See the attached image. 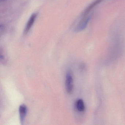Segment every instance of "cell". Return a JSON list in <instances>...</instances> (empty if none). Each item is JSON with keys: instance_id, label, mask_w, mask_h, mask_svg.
Wrapping results in <instances>:
<instances>
[{"instance_id": "obj_1", "label": "cell", "mask_w": 125, "mask_h": 125, "mask_svg": "<svg viewBox=\"0 0 125 125\" xmlns=\"http://www.w3.org/2000/svg\"><path fill=\"white\" fill-rule=\"evenodd\" d=\"M90 19V15L82 16V19L75 28V32H79L84 30L87 27Z\"/></svg>"}, {"instance_id": "obj_2", "label": "cell", "mask_w": 125, "mask_h": 125, "mask_svg": "<svg viewBox=\"0 0 125 125\" xmlns=\"http://www.w3.org/2000/svg\"><path fill=\"white\" fill-rule=\"evenodd\" d=\"M65 85L67 93L71 94L73 90V79L71 74L69 72H68L66 74Z\"/></svg>"}, {"instance_id": "obj_3", "label": "cell", "mask_w": 125, "mask_h": 125, "mask_svg": "<svg viewBox=\"0 0 125 125\" xmlns=\"http://www.w3.org/2000/svg\"><path fill=\"white\" fill-rule=\"evenodd\" d=\"M37 16V14L36 13L33 14L31 15L28 20L24 31V33L25 34H27L32 28L36 19Z\"/></svg>"}, {"instance_id": "obj_4", "label": "cell", "mask_w": 125, "mask_h": 125, "mask_svg": "<svg viewBox=\"0 0 125 125\" xmlns=\"http://www.w3.org/2000/svg\"><path fill=\"white\" fill-rule=\"evenodd\" d=\"M103 0H95V1H94L86 8L82 16L89 15V13L91 11V10L94 9L95 6H97L98 4H99Z\"/></svg>"}, {"instance_id": "obj_5", "label": "cell", "mask_w": 125, "mask_h": 125, "mask_svg": "<svg viewBox=\"0 0 125 125\" xmlns=\"http://www.w3.org/2000/svg\"><path fill=\"white\" fill-rule=\"evenodd\" d=\"M19 111L20 121L22 124L24 122L25 119L27 112V107L25 104H21L20 106Z\"/></svg>"}, {"instance_id": "obj_6", "label": "cell", "mask_w": 125, "mask_h": 125, "mask_svg": "<svg viewBox=\"0 0 125 125\" xmlns=\"http://www.w3.org/2000/svg\"><path fill=\"white\" fill-rule=\"evenodd\" d=\"M76 107L78 111L82 112L84 111L85 109L84 104L83 100L81 99H78L76 104Z\"/></svg>"}]
</instances>
